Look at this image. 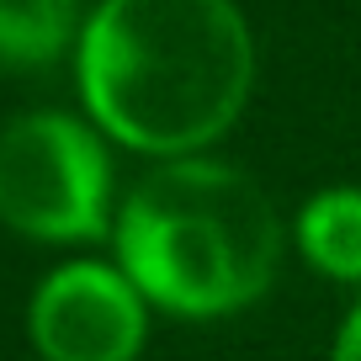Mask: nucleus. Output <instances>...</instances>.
<instances>
[{
  "instance_id": "39448f33",
  "label": "nucleus",
  "mask_w": 361,
  "mask_h": 361,
  "mask_svg": "<svg viewBox=\"0 0 361 361\" xmlns=\"http://www.w3.org/2000/svg\"><path fill=\"white\" fill-rule=\"evenodd\" d=\"M298 255L329 282L361 287V186H324L293 218Z\"/></svg>"
},
{
  "instance_id": "f03ea898",
  "label": "nucleus",
  "mask_w": 361,
  "mask_h": 361,
  "mask_svg": "<svg viewBox=\"0 0 361 361\" xmlns=\"http://www.w3.org/2000/svg\"><path fill=\"white\" fill-rule=\"evenodd\" d=\"M112 250L149 308L224 319L266 298L282 260V218L239 165L176 154L123 192Z\"/></svg>"
},
{
  "instance_id": "7ed1b4c3",
  "label": "nucleus",
  "mask_w": 361,
  "mask_h": 361,
  "mask_svg": "<svg viewBox=\"0 0 361 361\" xmlns=\"http://www.w3.org/2000/svg\"><path fill=\"white\" fill-rule=\"evenodd\" d=\"M102 128L69 112H22L0 128V224L37 245L112 234L117 192Z\"/></svg>"
},
{
  "instance_id": "0eeeda50",
  "label": "nucleus",
  "mask_w": 361,
  "mask_h": 361,
  "mask_svg": "<svg viewBox=\"0 0 361 361\" xmlns=\"http://www.w3.org/2000/svg\"><path fill=\"white\" fill-rule=\"evenodd\" d=\"M329 361H361V298L345 308V319H340L335 345H329Z\"/></svg>"
},
{
  "instance_id": "423d86ee",
  "label": "nucleus",
  "mask_w": 361,
  "mask_h": 361,
  "mask_svg": "<svg viewBox=\"0 0 361 361\" xmlns=\"http://www.w3.org/2000/svg\"><path fill=\"white\" fill-rule=\"evenodd\" d=\"M80 0H0V64L37 69L80 43Z\"/></svg>"
},
{
  "instance_id": "f257e3e1",
  "label": "nucleus",
  "mask_w": 361,
  "mask_h": 361,
  "mask_svg": "<svg viewBox=\"0 0 361 361\" xmlns=\"http://www.w3.org/2000/svg\"><path fill=\"white\" fill-rule=\"evenodd\" d=\"M75 80L112 144L154 159L202 154L255 90V37L234 0H96Z\"/></svg>"
},
{
  "instance_id": "20e7f679",
  "label": "nucleus",
  "mask_w": 361,
  "mask_h": 361,
  "mask_svg": "<svg viewBox=\"0 0 361 361\" xmlns=\"http://www.w3.org/2000/svg\"><path fill=\"white\" fill-rule=\"evenodd\" d=\"M27 335L43 361H138L149 298L117 260H64L37 282Z\"/></svg>"
}]
</instances>
